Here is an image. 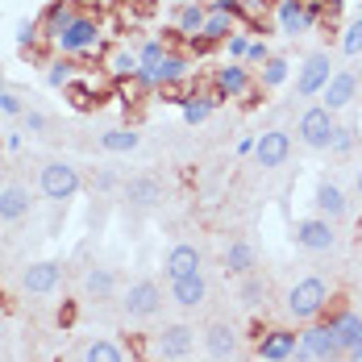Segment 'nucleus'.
<instances>
[{"label":"nucleus","instance_id":"nucleus-1","mask_svg":"<svg viewBox=\"0 0 362 362\" xmlns=\"http://www.w3.org/2000/svg\"><path fill=\"white\" fill-rule=\"evenodd\" d=\"M329 284L321 275H304V279H296L284 296V313H288L291 321H300V325H313V321H321L329 308Z\"/></svg>","mask_w":362,"mask_h":362},{"label":"nucleus","instance_id":"nucleus-2","mask_svg":"<svg viewBox=\"0 0 362 362\" xmlns=\"http://www.w3.org/2000/svg\"><path fill=\"white\" fill-rule=\"evenodd\" d=\"M79 187H83V175H79V167H75L71 158H46V163L37 167V192H42V200H50V204L75 200Z\"/></svg>","mask_w":362,"mask_h":362},{"label":"nucleus","instance_id":"nucleus-3","mask_svg":"<svg viewBox=\"0 0 362 362\" xmlns=\"http://www.w3.org/2000/svg\"><path fill=\"white\" fill-rule=\"evenodd\" d=\"M333 134H337V112H329L325 105H308L296 121V138L304 150H329L333 146Z\"/></svg>","mask_w":362,"mask_h":362},{"label":"nucleus","instance_id":"nucleus-4","mask_svg":"<svg viewBox=\"0 0 362 362\" xmlns=\"http://www.w3.org/2000/svg\"><path fill=\"white\" fill-rule=\"evenodd\" d=\"M192 350H196V329L187 325V321H171V325H163L150 337V358L154 362L192 358Z\"/></svg>","mask_w":362,"mask_h":362},{"label":"nucleus","instance_id":"nucleus-5","mask_svg":"<svg viewBox=\"0 0 362 362\" xmlns=\"http://www.w3.org/2000/svg\"><path fill=\"white\" fill-rule=\"evenodd\" d=\"M96 46H100V21H96V17H88V13H75L71 25L54 37V50H59V54H67V59L92 54Z\"/></svg>","mask_w":362,"mask_h":362},{"label":"nucleus","instance_id":"nucleus-6","mask_svg":"<svg viewBox=\"0 0 362 362\" xmlns=\"http://www.w3.org/2000/svg\"><path fill=\"white\" fill-rule=\"evenodd\" d=\"M121 313L129 317V321H150V317H158L163 313V288H158V279H134L125 296H121Z\"/></svg>","mask_w":362,"mask_h":362},{"label":"nucleus","instance_id":"nucleus-7","mask_svg":"<svg viewBox=\"0 0 362 362\" xmlns=\"http://www.w3.org/2000/svg\"><path fill=\"white\" fill-rule=\"evenodd\" d=\"M329 79H333V59H329V50H313V54L300 63V71H296V96H300V100L321 96Z\"/></svg>","mask_w":362,"mask_h":362},{"label":"nucleus","instance_id":"nucleus-8","mask_svg":"<svg viewBox=\"0 0 362 362\" xmlns=\"http://www.w3.org/2000/svg\"><path fill=\"white\" fill-rule=\"evenodd\" d=\"M63 262L59 258H37V262H30L25 271H21V291L25 296H54V291L63 288Z\"/></svg>","mask_w":362,"mask_h":362},{"label":"nucleus","instance_id":"nucleus-9","mask_svg":"<svg viewBox=\"0 0 362 362\" xmlns=\"http://www.w3.org/2000/svg\"><path fill=\"white\" fill-rule=\"evenodd\" d=\"M296 246L300 250H308V254H329L333 246H337V225L333 221H325V217H304V221H296Z\"/></svg>","mask_w":362,"mask_h":362},{"label":"nucleus","instance_id":"nucleus-10","mask_svg":"<svg viewBox=\"0 0 362 362\" xmlns=\"http://www.w3.org/2000/svg\"><path fill=\"white\" fill-rule=\"evenodd\" d=\"M200 341H204V350H209L213 362H233L238 350H242V329L229 325V321H209L204 333H200Z\"/></svg>","mask_w":362,"mask_h":362},{"label":"nucleus","instance_id":"nucleus-11","mask_svg":"<svg viewBox=\"0 0 362 362\" xmlns=\"http://www.w3.org/2000/svg\"><path fill=\"white\" fill-rule=\"evenodd\" d=\"M288 158H291V134L288 129H267V134L254 138V163H258L262 171H279V167H288Z\"/></svg>","mask_w":362,"mask_h":362},{"label":"nucleus","instance_id":"nucleus-12","mask_svg":"<svg viewBox=\"0 0 362 362\" xmlns=\"http://www.w3.org/2000/svg\"><path fill=\"white\" fill-rule=\"evenodd\" d=\"M296 346H300V350H308V354H317L321 362H341V354H346L329 321H313V325H304Z\"/></svg>","mask_w":362,"mask_h":362},{"label":"nucleus","instance_id":"nucleus-13","mask_svg":"<svg viewBox=\"0 0 362 362\" xmlns=\"http://www.w3.org/2000/svg\"><path fill=\"white\" fill-rule=\"evenodd\" d=\"M313 209H317V217L333 221V225L350 217V200H346L341 183L329 180V175H321V180H317V187H313Z\"/></svg>","mask_w":362,"mask_h":362},{"label":"nucleus","instance_id":"nucleus-14","mask_svg":"<svg viewBox=\"0 0 362 362\" xmlns=\"http://www.w3.org/2000/svg\"><path fill=\"white\" fill-rule=\"evenodd\" d=\"M171 304L183 308V313L204 308L209 304V279H204V271H192L183 279H171Z\"/></svg>","mask_w":362,"mask_h":362},{"label":"nucleus","instance_id":"nucleus-15","mask_svg":"<svg viewBox=\"0 0 362 362\" xmlns=\"http://www.w3.org/2000/svg\"><path fill=\"white\" fill-rule=\"evenodd\" d=\"M321 96H325L321 105H325L329 112L350 109V105H354V96H358V71H350V67H337V71H333V79L325 83V92H321Z\"/></svg>","mask_w":362,"mask_h":362},{"label":"nucleus","instance_id":"nucleus-16","mask_svg":"<svg viewBox=\"0 0 362 362\" xmlns=\"http://www.w3.org/2000/svg\"><path fill=\"white\" fill-rule=\"evenodd\" d=\"M200 267H204V254H200V246H192V242H175L171 250L163 254V279L167 284L192 275V271H200Z\"/></svg>","mask_w":362,"mask_h":362},{"label":"nucleus","instance_id":"nucleus-17","mask_svg":"<svg viewBox=\"0 0 362 362\" xmlns=\"http://www.w3.org/2000/svg\"><path fill=\"white\" fill-rule=\"evenodd\" d=\"M213 83H217V92L225 96V100H242V96H250L254 75H250L246 63H225V67H217Z\"/></svg>","mask_w":362,"mask_h":362},{"label":"nucleus","instance_id":"nucleus-18","mask_svg":"<svg viewBox=\"0 0 362 362\" xmlns=\"http://www.w3.org/2000/svg\"><path fill=\"white\" fill-rule=\"evenodd\" d=\"M121 196H125V204H129V209L150 213V209L163 200V183L154 180V175H134V180L121 183Z\"/></svg>","mask_w":362,"mask_h":362},{"label":"nucleus","instance_id":"nucleus-19","mask_svg":"<svg viewBox=\"0 0 362 362\" xmlns=\"http://www.w3.org/2000/svg\"><path fill=\"white\" fill-rule=\"evenodd\" d=\"M30 213H34V196H30L25 183L0 187V225H17V221H25Z\"/></svg>","mask_w":362,"mask_h":362},{"label":"nucleus","instance_id":"nucleus-20","mask_svg":"<svg viewBox=\"0 0 362 362\" xmlns=\"http://www.w3.org/2000/svg\"><path fill=\"white\" fill-rule=\"evenodd\" d=\"M296 341H300V333H291V329H267L258 337V358L262 362H288L296 354Z\"/></svg>","mask_w":362,"mask_h":362},{"label":"nucleus","instance_id":"nucleus-21","mask_svg":"<svg viewBox=\"0 0 362 362\" xmlns=\"http://www.w3.org/2000/svg\"><path fill=\"white\" fill-rule=\"evenodd\" d=\"M117 288H121V279H117L112 267H88V271H83V300L105 304V300L117 296Z\"/></svg>","mask_w":362,"mask_h":362},{"label":"nucleus","instance_id":"nucleus-22","mask_svg":"<svg viewBox=\"0 0 362 362\" xmlns=\"http://www.w3.org/2000/svg\"><path fill=\"white\" fill-rule=\"evenodd\" d=\"M304 8H308V0H279V4H275V21H279V30H284L288 37L308 34V17H304Z\"/></svg>","mask_w":362,"mask_h":362},{"label":"nucleus","instance_id":"nucleus-23","mask_svg":"<svg viewBox=\"0 0 362 362\" xmlns=\"http://www.w3.org/2000/svg\"><path fill=\"white\" fill-rule=\"evenodd\" d=\"M221 262H225V275H238L242 279V275H250L254 267H258V254H254L250 242H229Z\"/></svg>","mask_w":362,"mask_h":362},{"label":"nucleus","instance_id":"nucleus-24","mask_svg":"<svg viewBox=\"0 0 362 362\" xmlns=\"http://www.w3.org/2000/svg\"><path fill=\"white\" fill-rule=\"evenodd\" d=\"M221 100H225V96H221V92H204V96H187V100H183V125H204V121H209V117H213V109H217Z\"/></svg>","mask_w":362,"mask_h":362},{"label":"nucleus","instance_id":"nucleus-25","mask_svg":"<svg viewBox=\"0 0 362 362\" xmlns=\"http://www.w3.org/2000/svg\"><path fill=\"white\" fill-rule=\"evenodd\" d=\"M138 146H142V134H138V129H125V125L100 134V150H105V154H134Z\"/></svg>","mask_w":362,"mask_h":362},{"label":"nucleus","instance_id":"nucleus-26","mask_svg":"<svg viewBox=\"0 0 362 362\" xmlns=\"http://www.w3.org/2000/svg\"><path fill=\"white\" fill-rule=\"evenodd\" d=\"M267 296H271V284L258 275V271H250V275H242V288H238V300H242V308H250V313H258L262 304H267Z\"/></svg>","mask_w":362,"mask_h":362},{"label":"nucleus","instance_id":"nucleus-27","mask_svg":"<svg viewBox=\"0 0 362 362\" xmlns=\"http://www.w3.org/2000/svg\"><path fill=\"white\" fill-rule=\"evenodd\" d=\"M204 17H209V4H200V0L183 4L180 13H175V34H183V37H196L200 30H204Z\"/></svg>","mask_w":362,"mask_h":362},{"label":"nucleus","instance_id":"nucleus-28","mask_svg":"<svg viewBox=\"0 0 362 362\" xmlns=\"http://www.w3.org/2000/svg\"><path fill=\"white\" fill-rule=\"evenodd\" d=\"M79 362H125V350H121L112 337H92V341L79 350Z\"/></svg>","mask_w":362,"mask_h":362},{"label":"nucleus","instance_id":"nucleus-29","mask_svg":"<svg viewBox=\"0 0 362 362\" xmlns=\"http://www.w3.org/2000/svg\"><path fill=\"white\" fill-rule=\"evenodd\" d=\"M71 17H75L71 4H67V0H54V4H50L46 13H42V34L54 42V37H59L63 30H67V25H71Z\"/></svg>","mask_w":362,"mask_h":362},{"label":"nucleus","instance_id":"nucleus-30","mask_svg":"<svg viewBox=\"0 0 362 362\" xmlns=\"http://www.w3.org/2000/svg\"><path fill=\"white\" fill-rule=\"evenodd\" d=\"M329 325H333V333H337L341 350H350V346H354V341L362 337V317H358V313H337Z\"/></svg>","mask_w":362,"mask_h":362},{"label":"nucleus","instance_id":"nucleus-31","mask_svg":"<svg viewBox=\"0 0 362 362\" xmlns=\"http://www.w3.org/2000/svg\"><path fill=\"white\" fill-rule=\"evenodd\" d=\"M229 34H238V21H233L229 13H209V17H204V30H200V37H209V42L217 46V42H225Z\"/></svg>","mask_w":362,"mask_h":362},{"label":"nucleus","instance_id":"nucleus-32","mask_svg":"<svg viewBox=\"0 0 362 362\" xmlns=\"http://www.w3.org/2000/svg\"><path fill=\"white\" fill-rule=\"evenodd\" d=\"M291 75V63L284 54H271L267 63H262V75H258V88H279V83H288Z\"/></svg>","mask_w":362,"mask_h":362},{"label":"nucleus","instance_id":"nucleus-33","mask_svg":"<svg viewBox=\"0 0 362 362\" xmlns=\"http://www.w3.org/2000/svg\"><path fill=\"white\" fill-rule=\"evenodd\" d=\"M46 83H50V88H67V83H75V59L59 54L54 63H46Z\"/></svg>","mask_w":362,"mask_h":362},{"label":"nucleus","instance_id":"nucleus-34","mask_svg":"<svg viewBox=\"0 0 362 362\" xmlns=\"http://www.w3.org/2000/svg\"><path fill=\"white\" fill-rule=\"evenodd\" d=\"M337 46H341V54H350V59H358L362 54V13L346 21V30H341V37H337Z\"/></svg>","mask_w":362,"mask_h":362},{"label":"nucleus","instance_id":"nucleus-35","mask_svg":"<svg viewBox=\"0 0 362 362\" xmlns=\"http://www.w3.org/2000/svg\"><path fill=\"white\" fill-rule=\"evenodd\" d=\"M109 71L121 75V79H134V75L142 71V59H138V50H125V46H121V50L109 59Z\"/></svg>","mask_w":362,"mask_h":362},{"label":"nucleus","instance_id":"nucleus-36","mask_svg":"<svg viewBox=\"0 0 362 362\" xmlns=\"http://www.w3.org/2000/svg\"><path fill=\"white\" fill-rule=\"evenodd\" d=\"M42 37L46 34H42V21H37V17H21V21H17V50H21V54L34 50Z\"/></svg>","mask_w":362,"mask_h":362},{"label":"nucleus","instance_id":"nucleus-37","mask_svg":"<svg viewBox=\"0 0 362 362\" xmlns=\"http://www.w3.org/2000/svg\"><path fill=\"white\" fill-rule=\"evenodd\" d=\"M250 42H254V37H246L242 30L225 37V54H229V63H246V50H250Z\"/></svg>","mask_w":362,"mask_h":362},{"label":"nucleus","instance_id":"nucleus-38","mask_svg":"<svg viewBox=\"0 0 362 362\" xmlns=\"http://www.w3.org/2000/svg\"><path fill=\"white\" fill-rule=\"evenodd\" d=\"M358 142V134L350 129V125H337V134H333V146H329V154H350Z\"/></svg>","mask_w":362,"mask_h":362},{"label":"nucleus","instance_id":"nucleus-39","mask_svg":"<svg viewBox=\"0 0 362 362\" xmlns=\"http://www.w3.org/2000/svg\"><path fill=\"white\" fill-rule=\"evenodd\" d=\"M163 54H167V46H163L158 37H146L142 46H138V59H142V67H154Z\"/></svg>","mask_w":362,"mask_h":362},{"label":"nucleus","instance_id":"nucleus-40","mask_svg":"<svg viewBox=\"0 0 362 362\" xmlns=\"http://www.w3.org/2000/svg\"><path fill=\"white\" fill-rule=\"evenodd\" d=\"M121 183H125V180H121V175H117L112 167H100V171L92 175V192H117Z\"/></svg>","mask_w":362,"mask_h":362},{"label":"nucleus","instance_id":"nucleus-41","mask_svg":"<svg viewBox=\"0 0 362 362\" xmlns=\"http://www.w3.org/2000/svg\"><path fill=\"white\" fill-rule=\"evenodd\" d=\"M209 13H229L233 21H242V17H250V8H246V0H213V4H209Z\"/></svg>","mask_w":362,"mask_h":362},{"label":"nucleus","instance_id":"nucleus-42","mask_svg":"<svg viewBox=\"0 0 362 362\" xmlns=\"http://www.w3.org/2000/svg\"><path fill=\"white\" fill-rule=\"evenodd\" d=\"M21 125H25V134H46L50 129V117L42 109H25L21 112Z\"/></svg>","mask_w":362,"mask_h":362},{"label":"nucleus","instance_id":"nucleus-43","mask_svg":"<svg viewBox=\"0 0 362 362\" xmlns=\"http://www.w3.org/2000/svg\"><path fill=\"white\" fill-rule=\"evenodd\" d=\"M25 109H30V105H25V100H21L17 92H8V88L0 92V112H4V117H21Z\"/></svg>","mask_w":362,"mask_h":362},{"label":"nucleus","instance_id":"nucleus-44","mask_svg":"<svg viewBox=\"0 0 362 362\" xmlns=\"http://www.w3.org/2000/svg\"><path fill=\"white\" fill-rule=\"evenodd\" d=\"M271 59V46L267 42H250V50H246V67H258V63H267Z\"/></svg>","mask_w":362,"mask_h":362},{"label":"nucleus","instance_id":"nucleus-45","mask_svg":"<svg viewBox=\"0 0 362 362\" xmlns=\"http://www.w3.org/2000/svg\"><path fill=\"white\" fill-rule=\"evenodd\" d=\"M271 4H279V0H246V8H250V13H258V8H271Z\"/></svg>","mask_w":362,"mask_h":362},{"label":"nucleus","instance_id":"nucleus-46","mask_svg":"<svg viewBox=\"0 0 362 362\" xmlns=\"http://www.w3.org/2000/svg\"><path fill=\"white\" fill-rule=\"evenodd\" d=\"M238 154H254V138H242L238 142Z\"/></svg>","mask_w":362,"mask_h":362},{"label":"nucleus","instance_id":"nucleus-47","mask_svg":"<svg viewBox=\"0 0 362 362\" xmlns=\"http://www.w3.org/2000/svg\"><path fill=\"white\" fill-rule=\"evenodd\" d=\"M354 192L362 196V167H358V175H354Z\"/></svg>","mask_w":362,"mask_h":362},{"label":"nucleus","instance_id":"nucleus-48","mask_svg":"<svg viewBox=\"0 0 362 362\" xmlns=\"http://www.w3.org/2000/svg\"><path fill=\"white\" fill-rule=\"evenodd\" d=\"M0 92H4V71H0Z\"/></svg>","mask_w":362,"mask_h":362},{"label":"nucleus","instance_id":"nucleus-49","mask_svg":"<svg viewBox=\"0 0 362 362\" xmlns=\"http://www.w3.org/2000/svg\"><path fill=\"white\" fill-rule=\"evenodd\" d=\"M358 246H362V225H358Z\"/></svg>","mask_w":362,"mask_h":362},{"label":"nucleus","instance_id":"nucleus-50","mask_svg":"<svg viewBox=\"0 0 362 362\" xmlns=\"http://www.w3.org/2000/svg\"><path fill=\"white\" fill-rule=\"evenodd\" d=\"M180 362H196V358H180Z\"/></svg>","mask_w":362,"mask_h":362},{"label":"nucleus","instance_id":"nucleus-51","mask_svg":"<svg viewBox=\"0 0 362 362\" xmlns=\"http://www.w3.org/2000/svg\"><path fill=\"white\" fill-rule=\"evenodd\" d=\"M358 341H362V337H358Z\"/></svg>","mask_w":362,"mask_h":362}]
</instances>
